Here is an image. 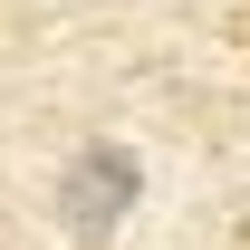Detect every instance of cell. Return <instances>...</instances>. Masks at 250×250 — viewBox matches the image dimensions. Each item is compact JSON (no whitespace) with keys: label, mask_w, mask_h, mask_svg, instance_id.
I'll list each match as a JSON object with an SVG mask.
<instances>
[{"label":"cell","mask_w":250,"mask_h":250,"mask_svg":"<svg viewBox=\"0 0 250 250\" xmlns=\"http://www.w3.org/2000/svg\"><path fill=\"white\" fill-rule=\"evenodd\" d=\"M135 192H145V173H135L125 145H77V164H67V183H58L67 231H77V241H106V231L135 212Z\"/></svg>","instance_id":"cell-1"}]
</instances>
